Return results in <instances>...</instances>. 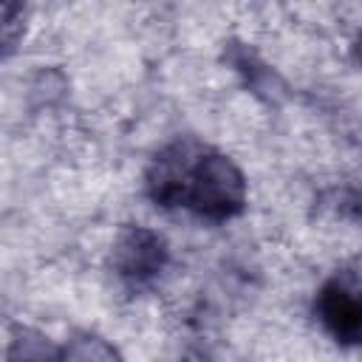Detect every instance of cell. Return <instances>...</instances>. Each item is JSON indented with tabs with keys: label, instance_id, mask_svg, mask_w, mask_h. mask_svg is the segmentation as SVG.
<instances>
[{
	"label": "cell",
	"instance_id": "3957f363",
	"mask_svg": "<svg viewBox=\"0 0 362 362\" xmlns=\"http://www.w3.org/2000/svg\"><path fill=\"white\" fill-rule=\"evenodd\" d=\"M167 260V246L161 235L144 229V226H130L119 235L116 249H113V269L122 280L141 286L153 280Z\"/></svg>",
	"mask_w": 362,
	"mask_h": 362
},
{
	"label": "cell",
	"instance_id": "7a4b0ae2",
	"mask_svg": "<svg viewBox=\"0 0 362 362\" xmlns=\"http://www.w3.org/2000/svg\"><path fill=\"white\" fill-rule=\"evenodd\" d=\"M317 314L328 334L342 345H356L362 334V303L354 274L331 277L317 294Z\"/></svg>",
	"mask_w": 362,
	"mask_h": 362
},
{
	"label": "cell",
	"instance_id": "5b68a950",
	"mask_svg": "<svg viewBox=\"0 0 362 362\" xmlns=\"http://www.w3.org/2000/svg\"><path fill=\"white\" fill-rule=\"evenodd\" d=\"M8 362H59V356L45 339H17Z\"/></svg>",
	"mask_w": 362,
	"mask_h": 362
},
{
	"label": "cell",
	"instance_id": "6da1fadb",
	"mask_svg": "<svg viewBox=\"0 0 362 362\" xmlns=\"http://www.w3.org/2000/svg\"><path fill=\"white\" fill-rule=\"evenodd\" d=\"M147 192L161 206H187L206 221H226L246 204L243 173L195 139H181L156 156Z\"/></svg>",
	"mask_w": 362,
	"mask_h": 362
},
{
	"label": "cell",
	"instance_id": "8992f818",
	"mask_svg": "<svg viewBox=\"0 0 362 362\" xmlns=\"http://www.w3.org/2000/svg\"><path fill=\"white\" fill-rule=\"evenodd\" d=\"M23 31V6H0V51L11 48Z\"/></svg>",
	"mask_w": 362,
	"mask_h": 362
},
{
	"label": "cell",
	"instance_id": "277c9868",
	"mask_svg": "<svg viewBox=\"0 0 362 362\" xmlns=\"http://www.w3.org/2000/svg\"><path fill=\"white\" fill-rule=\"evenodd\" d=\"M65 362H116V354L99 339H79L65 354Z\"/></svg>",
	"mask_w": 362,
	"mask_h": 362
}]
</instances>
